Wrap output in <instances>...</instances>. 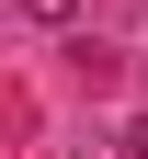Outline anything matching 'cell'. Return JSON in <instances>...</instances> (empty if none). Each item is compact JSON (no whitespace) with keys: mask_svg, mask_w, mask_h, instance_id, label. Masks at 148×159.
Returning <instances> with one entry per match:
<instances>
[{"mask_svg":"<svg viewBox=\"0 0 148 159\" xmlns=\"http://www.w3.org/2000/svg\"><path fill=\"white\" fill-rule=\"evenodd\" d=\"M23 23H80V0H12Z\"/></svg>","mask_w":148,"mask_h":159,"instance_id":"cell-1","label":"cell"}]
</instances>
